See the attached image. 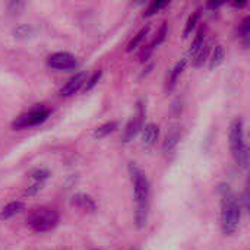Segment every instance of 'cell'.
Masks as SVG:
<instances>
[{"label":"cell","instance_id":"cell-1","mask_svg":"<svg viewBox=\"0 0 250 250\" xmlns=\"http://www.w3.org/2000/svg\"><path fill=\"white\" fill-rule=\"evenodd\" d=\"M129 176H130V182L133 186V196H135V202H136L135 224L141 230L146 226L148 217H149L151 186H149V180H148L146 174L135 163H129Z\"/></svg>","mask_w":250,"mask_h":250},{"label":"cell","instance_id":"cell-2","mask_svg":"<svg viewBox=\"0 0 250 250\" xmlns=\"http://www.w3.org/2000/svg\"><path fill=\"white\" fill-rule=\"evenodd\" d=\"M242 220V207L237 198L229 190L224 189L223 202H221V229L226 236H233L240 226Z\"/></svg>","mask_w":250,"mask_h":250},{"label":"cell","instance_id":"cell-3","mask_svg":"<svg viewBox=\"0 0 250 250\" xmlns=\"http://www.w3.org/2000/svg\"><path fill=\"white\" fill-rule=\"evenodd\" d=\"M243 120L240 117L234 119L230 127V146L233 157L237 164L242 167L248 166V146L245 142V130H243Z\"/></svg>","mask_w":250,"mask_h":250},{"label":"cell","instance_id":"cell-4","mask_svg":"<svg viewBox=\"0 0 250 250\" xmlns=\"http://www.w3.org/2000/svg\"><path fill=\"white\" fill-rule=\"evenodd\" d=\"M59 214L50 208H40L28 217V226L37 233H47L57 227Z\"/></svg>","mask_w":250,"mask_h":250},{"label":"cell","instance_id":"cell-5","mask_svg":"<svg viewBox=\"0 0 250 250\" xmlns=\"http://www.w3.org/2000/svg\"><path fill=\"white\" fill-rule=\"evenodd\" d=\"M50 116V110L45 108V107H34L31 108L29 111L18 116L13 123H12V127L13 129H26V127H32V126H37V125H41L44 123Z\"/></svg>","mask_w":250,"mask_h":250},{"label":"cell","instance_id":"cell-6","mask_svg":"<svg viewBox=\"0 0 250 250\" xmlns=\"http://www.w3.org/2000/svg\"><path fill=\"white\" fill-rule=\"evenodd\" d=\"M144 117H145V104L144 101L138 103V113L129 120V123L126 125V129L123 132V142H130L133 141V138L142 130L144 127Z\"/></svg>","mask_w":250,"mask_h":250},{"label":"cell","instance_id":"cell-7","mask_svg":"<svg viewBox=\"0 0 250 250\" xmlns=\"http://www.w3.org/2000/svg\"><path fill=\"white\" fill-rule=\"evenodd\" d=\"M47 64L56 70H70L78 66V60L73 54L67 51H57L47 57Z\"/></svg>","mask_w":250,"mask_h":250},{"label":"cell","instance_id":"cell-8","mask_svg":"<svg viewBox=\"0 0 250 250\" xmlns=\"http://www.w3.org/2000/svg\"><path fill=\"white\" fill-rule=\"evenodd\" d=\"M85 82H86V73H85V72H78V73H75V75L64 83V86L60 89L59 95H60L62 98L72 97L73 94H76L79 89L83 88Z\"/></svg>","mask_w":250,"mask_h":250},{"label":"cell","instance_id":"cell-9","mask_svg":"<svg viewBox=\"0 0 250 250\" xmlns=\"http://www.w3.org/2000/svg\"><path fill=\"white\" fill-rule=\"evenodd\" d=\"M160 135V127L155 123H148L145 125V127H142V144L148 148H151Z\"/></svg>","mask_w":250,"mask_h":250},{"label":"cell","instance_id":"cell-10","mask_svg":"<svg viewBox=\"0 0 250 250\" xmlns=\"http://www.w3.org/2000/svg\"><path fill=\"white\" fill-rule=\"evenodd\" d=\"M72 204H73L75 207H78V208H81V209H83V211H89V212H94V211L97 209L95 201H94L91 196L85 195V193H78V195H75V196L72 198Z\"/></svg>","mask_w":250,"mask_h":250},{"label":"cell","instance_id":"cell-11","mask_svg":"<svg viewBox=\"0 0 250 250\" xmlns=\"http://www.w3.org/2000/svg\"><path fill=\"white\" fill-rule=\"evenodd\" d=\"M186 63H188V60H186V59H182V60L177 62V64L173 67V70L170 72V78H168V81H167V91H173V89H174V86H176L179 78L182 76V73H183V70H185V67H186Z\"/></svg>","mask_w":250,"mask_h":250},{"label":"cell","instance_id":"cell-12","mask_svg":"<svg viewBox=\"0 0 250 250\" xmlns=\"http://www.w3.org/2000/svg\"><path fill=\"white\" fill-rule=\"evenodd\" d=\"M179 141H180V130H179L177 127H174V129H171V130L167 133V136H166V141H164V144H163L164 152H167V154L171 152V151L177 146Z\"/></svg>","mask_w":250,"mask_h":250},{"label":"cell","instance_id":"cell-13","mask_svg":"<svg viewBox=\"0 0 250 250\" xmlns=\"http://www.w3.org/2000/svg\"><path fill=\"white\" fill-rule=\"evenodd\" d=\"M23 202H21V201H15V202H10V204H7L3 209H1V212H0V218L1 220H7V218H12L13 215H16V214H19L22 209H23Z\"/></svg>","mask_w":250,"mask_h":250},{"label":"cell","instance_id":"cell-14","mask_svg":"<svg viewBox=\"0 0 250 250\" xmlns=\"http://www.w3.org/2000/svg\"><path fill=\"white\" fill-rule=\"evenodd\" d=\"M224 59H226V48L223 45H217L209 59V69L214 70L215 67H218L224 62Z\"/></svg>","mask_w":250,"mask_h":250},{"label":"cell","instance_id":"cell-15","mask_svg":"<svg viewBox=\"0 0 250 250\" xmlns=\"http://www.w3.org/2000/svg\"><path fill=\"white\" fill-rule=\"evenodd\" d=\"M116 129H117V123H116V122L104 123V125H101L100 127H97V129L94 130V138H97V139H103V138L108 136L110 133H113Z\"/></svg>","mask_w":250,"mask_h":250},{"label":"cell","instance_id":"cell-16","mask_svg":"<svg viewBox=\"0 0 250 250\" xmlns=\"http://www.w3.org/2000/svg\"><path fill=\"white\" fill-rule=\"evenodd\" d=\"M239 35L242 37V40H243V44L248 47V45H249V37H250V18L249 16H246V18L242 21V23L239 25Z\"/></svg>","mask_w":250,"mask_h":250},{"label":"cell","instance_id":"cell-17","mask_svg":"<svg viewBox=\"0 0 250 250\" xmlns=\"http://www.w3.org/2000/svg\"><path fill=\"white\" fill-rule=\"evenodd\" d=\"M204 37H205V26H202L199 31H198V35H196V38L193 40V42H192V45H190V50H189V54L193 57L195 54H196V51L204 45Z\"/></svg>","mask_w":250,"mask_h":250},{"label":"cell","instance_id":"cell-18","mask_svg":"<svg viewBox=\"0 0 250 250\" xmlns=\"http://www.w3.org/2000/svg\"><path fill=\"white\" fill-rule=\"evenodd\" d=\"M148 31H149V25H146V26H144L132 40H130V42H129V45H127V51H132V50H135L138 45H139V42L146 37V34H148Z\"/></svg>","mask_w":250,"mask_h":250},{"label":"cell","instance_id":"cell-19","mask_svg":"<svg viewBox=\"0 0 250 250\" xmlns=\"http://www.w3.org/2000/svg\"><path fill=\"white\" fill-rule=\"evenodd\" d=\"M207 56H208V44L204 42V45H202V47L196 51V54L192 57V59H193V66L199 67V66L204 63V60L207 59Z\"/></svg>","mask_w":250,"mask_h":250},{"label":"cell","instance_id":"cell-20","mask_svg":"<svg viewBox=\"0 0 250 250\" xmlns=\"http://www.w3.org/2000/svg\"><path fill=\"white\" fill-rule=\"evenodd\" d=\"M166 6H168V1H152L148 7H146V10L144 12V18L146 16H152L154 13H157L158 10H161V9H164Z\"/></svg>","mask_w":250,"mask_h":250},{"label":"cell","instance_id":"cell-21","mask_svg":"<svg viewBox=\"0 0 250 250\" xmlns=\"http://www.w3.org/2000/svg\"><path fill=\"white\" fill-rule=\"evenodd\" d=\"M101 72L98 70V72H95L94 75H91L89 78H86V82H85V85H83V88H82V91L83 92H89L98 82H100V79H101Z\"/></svg>","mask_w":250,"mask_h":250},{"label":"cell","instance_id":"cell-22","mask_svg":"<svg viewBox=\"0 0 250 250\" xmlns=\"http://www.w3.org/2000/svg\"><path fill=\"white\" fill-rule=\"evenodd\" d=\"M198 19H199V12H195L193 15H190V18L188 19L186 28H185V31H183V37H185V38H188V37H189V34H190V32H192V29L195 28V25H196Z\"/></svg>","mask_w":250,"mask_h":250},{"label":"cell","instance_id":"cell-23","mask_svg":"<svg viewBox=\"0 0 250 250\" xmlns=\"http://www.w3.org/2000/svg\"><path fill=\"white\" fill-rule=\"evenodd\" d=\"M32 32H34V29L31 26H28V25H21L13 31L15 37H18V38H28V37L32 35Z\"/></svg>","mask_w":250,"mask_h":250},{"label":"cell","instance_id":"cell-24","mask_svg":"<svg viewBox=\"0 0 250 250\" xmlns=\"http://www.w3.org/2000/svg\"><path fill=\"white\" fill-rule=\"evenodd\" d=\"M166 35H167V23L164 22L163 25H161V28H160V31H158V34H157V37H155V40L149 44L152 48H155L157 45H160L164 40H166Z\"/></svg>","mask_w":250,"mask_h":250},{"label":"cell","instance_id":"cell-25","mask_svg":"<svg viewBox=\"0 0 250 250\" xmlns=\"http://www.w3.org/2000/svg\"><path fill=\"white\" fill-rule=\"evenodd\" d=\"M32 179L37 182V183H42L48 176H50V173L47 171V170H35V171H32Z\"/></svg>","mask_w":250,"mask_h":250},{"label":"cell","instance_id":"cell-26","mask_svg":"<svg viewBox=\"0 0 250 250\" xmlns=\"http://www.w3.org/2000/svg\"><path fill=\"white\" fill-rule=\"evenodd\" d=\"M221 4H223V3H208L207 6H208V7H214V9H217V7H220Z\"/></svg>","mask_w":250,"mask_h":250},{"label":"cell","instance_id":"cell-27","mask_svg":"<svg viewBox=\"0 0 250 250\" xmlns=\"http://www.w3.org/2000/svg\"><path fill=\"white\" fill-rule=\"evenodd\" d=\"M135 250H139V249H135Z\"/></svg>","mask_w":250,"mask_h":250}]
</instances>
